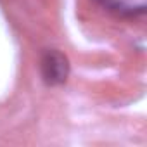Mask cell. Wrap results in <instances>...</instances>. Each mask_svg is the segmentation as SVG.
<instances>
[{"mask_svg": "<svg viewBox=\"0 0 147 147\" xmlns=\"http://www.w3.org/2000/svg\"><path fill=\"white\" fill-rule=\"evenodd\" d=\"M42 75L45 83L61 85L67 80L69 75V62L64 54L59 50H47L42 59Z\"/></svg>", "mask_w": 147, "mask_h": 147, "instance_id": "obj_1", "label": "cell"}]
</instances>
